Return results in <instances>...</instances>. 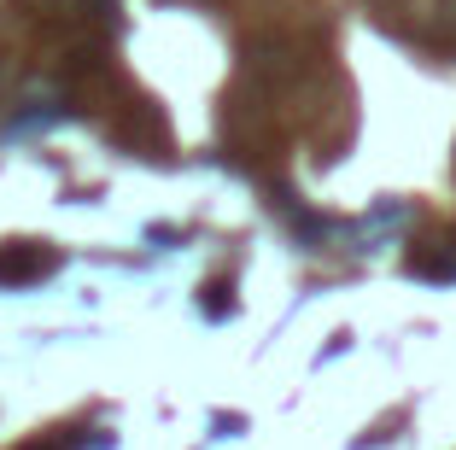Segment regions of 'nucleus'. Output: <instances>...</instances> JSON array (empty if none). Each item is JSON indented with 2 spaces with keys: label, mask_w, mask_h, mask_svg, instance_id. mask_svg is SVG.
<instances>
[{
  "label": "nucleus",
  "mask_w": 456,
  "mask_h": 450,
  "mask_svg": "<svg viewBox=\"0 0 456 450\" xmlns=\"http://www.w3.org/2000/svg\"><path fill=\"white\" fill-rule=\"evenodd\" d=\"M47 269V258L24 252V258H0V281H24V275H41Z\"/></svg>",
  "instance_id": "f257e3e1"
}]
</instances>
